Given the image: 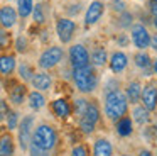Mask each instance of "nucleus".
<instances>
[{
  "label": "nucleus",
  "mask_w": 157,
  "mask_h": 156,
  "mask_svg": "<svg viewBox=\"0 0 157 156\" xmlns=\"http://www.w3.org/2000/svg\"><path fill=\"white\" fill-rule=\"evenodd\" d=\"M128 102L122 90H108L105 95V115L110 121L117 122L127 114Z\"/></svg>",
  "instance_id": "nucleus-1"
},
{
  "label": "nucleus",
  "mask_w": 157,
  "mask_h": 156,
  "mask_svg": "<svg viewBox=\"0 0 157 156\" xmlns=\"http://www.w3.org/2000/svg\"><path fill=\"white\" fill-rule=\"evenodd\" d=\"M73 81L81 93H91L98 85L96 73L90 64L81 68H73Z\"/></svg>",
  "instance_id": "nucleus-2"
},
{
  "label": "nucleus",
  "mask_w": 157,
  "mask_h": 156,
  "mask_svg": "<svg viewBox=\"0 0 157 156\" xmlns=\"http://www.w3.org/2000/svg\"><path fill=\"white\" fill-rule=\"evenodd\" d=\"M56 141H58V136H56V131L52 125L49 124H41L34 129L32 132V142H34L37 148L44 149V151H51L56 146Z\"/></svg>",
  "instance_id": "nucleus-3"
},
{
  "label": "nucleus",
  "mask_w": 157,
  "mask_h": 156,
  "mask_svg": "<svg viewBox=\"0 0 157 156\" xmlns=\"http://www.w3.org/2000/svg\"><path fill=\"white\" fill-rule=\"evenodd\" d=\"M63 56H64V53H63V47L59 46H51L48 47L46 51H42V54L39 56V68L41 70H51V68H54L56 64L61 63Z\"/></svg>",
  "instance_id": "nucleus-4"
},
{
  "label": "nucleus",
  "mask_w": 157,
  "mask_h": 156,
  "mask_svg": "<svg viewBox=\"0 0 157 156\" xmlns=\"http://www.w3.org/2000/svg\"><path fill=\"white\" fill-rule=\"evenodd\" d=\"M32 125H34V117L32 115H25L21 122H19V142H21L22 149H27L32 141Z\"/></svg>",
  "instance_id": "nucleus-5"
},
{
  "label": "nucleus",
  "mask_w": 157,
  "mask_h": 156,
  "mask_svg": "<svg viewBox=\"0 0 157 156\" xmlns=\"http://www.w3.org/2000/svg\"><path fill=\"white\" fill-rule=\"evenodd\" d=\"M75 31H76L75 20L66 19V17L58 19V22H56V32H58V37L61 43H69L73 39V36H75Z\"/></svg>",
  "instance_id": "nucleus-6"
},
{
  "label": "nucleus",
  "mask_w": 157,
  "mask_h": 156,
  "mask_svg": "<svg viewBox=\"0 0 157 156\" xmlns=\"http://www.w3.org/2000/svg\"><path fill=\"white\" fill-rule=\"evenodd\" d=\"M69 61L73 68H81L90 64V54L83 44H73L69 47Z\"/></svg>",
  "instance_id": "nucleus-7"
},
{
  "label": "nucleus",
  "mask_w": 157,
  "mask_h": 156,
  "mask_svg": "<svg viewBox=\"0 0 157 156\" xmlns=\"http://www.w3.org/2000/svg\"><path fill=\"white\" fill-rule=\"evenodd\" d=\"M132 41L140 51H144L145 47L150 46V34L142 24H137L132 27Z\"/></svg>",
  "instance_id": "nucleus-8"
},
{
  "label": "nucleus",
  "mask_w": 157,
  "mask_h": 156,
  "mask_svg": "<svg viewBox=\"0 0 157 156\" xmlns=\"http://www.w3.org/2000/svg\"><path fill=\"white\" fill-rule=\"evenodd\" d=\"M140 102H142V107H145L149 112L155 110V109H157V88L154 87V85L142 87Z\"/></svg>",
  "instance_id": "nucleus-9"
},
{
  "label": "nucleus",
  "mask_w": 157,
  "mask_h": 156,
  "mask_svg": "<svg viewBox=\"0 0 157 156\" xmlns=\"http://www.w3.org/2000/svg\"><path fill=\"white\" fill-rule=\"evenodd\" d=\"M103 10H105L103 2H100V0L91 2L90 7L86 9V14H85V24L86 26H93V24H96L100 20V17L103 15Z\"/></svg>",
  "instance_id": "nucleus-10"
},
{
  "label": "nucleus",
  "mask_w": 157,
  "mask_h": 156,
  "mask_svg": "<svg viewBox=\"0 0 157 156\" xmlns=\"http://www.w3.org/2000/svg\"><path fill=\"white\" fill-rule=\"evenodd\" d=\"M17 22V10L10 5L0 7V27L4 29H10Z\"/></svg>",
  "instance_id": "nucleus-11"
},
{
  "label": "nucleus",
  "mask_w": 157,
  "mask_h": 156,
  "mask_svg": "<svg viewBox=\"0 0 157 156\" xmlns=\"http://www.w3.org/2000/svg\"><path fill=\"white\" fill-rule=\"evenodd\" d=\"M31 83H32V87H34L37 92H46V90H49V88H51L52 78H51V75H48L46 71H39V73L32 75Z\"/></svg>",
  "instance_id": "nucleus-12"
},
{
  "label": "nucleus",
  "mask_w": 157,
  "mask_h": 156,
  "mask_svg": "<svg viewBox=\"0 0 157 156\" xmlns=\"http://www.w3.org/2000/svg\"><path fill=\"white\" fill-rule=\"evenodd\" d=\"M127 64H128V58H127V54L122 53V51L113 53L112 58H110V68H112L113 73H122L127 68Z\"/></svg>",
  "instance_id": "nucleus-13"
},
{
  "label": "nucleus",
  "mask_w": 157,
  "mask_h": 156,
  "mask_svg": "<svg viewBox=\"0 0 157 156\" xmlns=\"http://www.w3.org/2000/svg\"><path fill=\"white\" fill-rule=\"evenodd\" d=\"M51 109L54 112V115H58L59 119H68L71 115V105H69L68 100L64 98H58L51 104Z\"/></svg>",
  "instance_id": "nucleus-14"
},
{
  "label": "nucleus",
  "mask_w": 157,
  "mask_h": 156,
  "mask_svg": "<svg viewBox=\"0 0 157 156\" xmlns=\"http://www.w3.org/2000/svg\"><path fill=\"white\" fill-rule=\"evenodd\" d=\"M140 95H142V85L139 81H130L125 88V97H127V102L130 104H137L140 102Z\"/></svg>",
  "instance_id": "nucleus-15"
},
{
  "label": "nucleus",
  "mask_w": 157,
  "mask_h": 156,
  "mask_svg": "<svg viewBox=\"0 0 157 156\" xmlns=\"http://www.w3.org/2000/svg\"><path fill=\"white\" fill-rule=\"evenodd\" d=\"M25 95H27V90H25V87L21 83L12 85V88L9 90V98H10V102L14 105H21L22 102H24Z\"/></svg>",
  "instance_id": "nucleus-16"
},
{
  "label": "nucleus",
  "mask_w": 157,
  "mask_h": 156,
  "mask_svg": "<svg viewBox=\"0 0 157 156\" xmlns=\"http://www.w3.org/2000/svg\"><path fill=\"white\" fill-rule=\"evenodd\" d=\"M14 154V138L10 132L0 136V156H12Z\"/></svg>",
  "instance_id": "nucleus-17"
},
{
  "label": "nucleus",
  "mask_w": 157,
  "mask_h": 156,
  "mask_svg": "<svg viewBox=\"0 0 157 156\" xmlns=\"http://www.w3.org/2000/svg\"><path fill=\"white\" fill-rule=\"evenodd\" d=\"M117 132H118L122 138H127V136L132 134V132H133V121H132V117L123 115L122 119H118V121H117Z\"/></svg>",
  "instance_id": "nucleus-18"
},
{
  "label": "nucleus",
  "mask_w": 157,
  "mask_h": 156,
  "mask_svg": "<svg viewBox=\"0 0 157 156\" xmlns=\"http://www.w3.org/2000/svg\"><path fill=\"white\" fill-rule=\"evenodd\" d=\"M17 66L15 63V58L12 54H2L0 56V73L2 75H12Z\"/></svg>",
  "instance_id": "nucleus-19"
},
{
  "label": "nucleus",
  "mask_w": 157,
  "mask_h": 156,
  "mask_svg": "<svg viewBox=\"0 0 157 156\" xmlns=\"http://www.w3.org/2000/svg\"><path fill=\"white\" fill-rule=\"evenodd\" d=\"M93 154L95 156H112L113 148L108 139H96L95 148H93Z\"/></svg>",
  "instance_id": "nucleus-20"
},
{
  "label": "nucleus",
  "mask_w": 157,
  "mask_h": 156,
  "mask_svg": "<svg viewBox=\"0 0 157 156\" xmlns=\"http://www.w3.org/2000/svg\"><path fill=\"white\" fill-rule=\"evenodd\" d=\"M150 119V112L147 110L145 107H142V105H135L132 110V121H135L137 124H147Z\"/></svg>",
  "instance_id": "nucleus-21"
},
{
  "label": "nucleus",
  "mask_w": 157,
  "mask_h": 156,
  "mask_svg": "<svg viewBox=\"0 0 157 156\" xmlns=\"http://www.w3.org/2000/svg\"><path fill=\"white\" fill-rule=\"evenodd\" d=\"M27 100H29V107L34 109V110H41V109L46 105L44 95H42L41 92H37V90L31 92V93L27 95Z\"/></svg>",
  "instance_id": "nucleus-22"
},
{
  "label": "nucleus",
  "mask_w": 157,
  "mask_h": 156,
  "mask_svg": "<svg viewBox=\"0 0 157 156\" xmlns=\"http://www.w3.org/2000/svg\"><path fill=\"white\" fill-rule=\"evenodd\" d=\"M79 119H85V121H88V122H91V124L96 125V122H98V119H100V109L96 107V104H91V102H90L86 110H85V114Z\"/></svg>",
  "instance_id": "nucleus-23"
},
{
  "label": "nucleus",
  "mask_w": 157,
  "mask_h": 156,
  "mask_svg": "<svg viewBox=\"0 0 157 156\" xmlns=\"http://www.w3.org/2000/svg\"><path fill=\"white\" fill-rule=\"evenodd\" d=\"M32 9H34V0H17V14L22 19L31 15Z\"/></svg>",
  "instance_id": "nucleus-24"
},
{
  "label": "nucleus",
  "mask_w": 157,
  "mask_h": 156,
  "mask_svg": "<svg viewBox=\"0 0 157 156\" xmlns=\"http://www.w3.org/2000/svg\"><path fill=\"white\" fill-rule=\"evenodd\" d=\"M106 61H108V56H106V51L103 47H96L91 53V63L95 66H103Z\"/></svg>",
  "instance_id": "nucleus-25"
},
{
  "label": "nucleus",
  "mask_w": 157,
  "mask_h": 156,
  "mask_svg": "<svg viewBox=\"0 0 157 156\" xmlns=\"http://www.w3.org/2000/svg\"><path fill=\"white\" fill-rule=\"evenodd\" d=\"M135 64L137 68H142V70H147V68L150 66V56L145 53V51H139V53L135 54Z\"/></svg>",
  "instance_id": "nucleus-26"
},
{
  "label": "nucleus",
  "mask_w": 157,
  "mask_h": 156,
  "mask_svg": "<svg viewBox=\"0 0 157 156\" xmlns=\"http://www.w3.org/2000/svg\"><path fill=\"white\" fill-rule=\"evenodd\" d=\"M19 75H21V78L24 81H31L34 71H32V68L29 66L27 63H21V64H19Z\"/></svg>",
  "instance_id": "nucleus-27"
},
{
  "label": "nucleus",
  "mask_w": 157,
  "mask_h": 156,
  "mask_svg": "<svg viewBox=\"0 0 157 156\" xmlns=\"http://www.w3.org/2000/svg\"><path fill=\"white\" fill-rule=\"evenodd\" d=\"M32 15H34V20H36L37 24H44V22H46L44 7H42V3H37V5H34V9H32Z\"/></svg>",
  "instance_id": "nucleus-28"
},
{
  "label": "nucleus",
  "mask_w": 157,
  "mask_h": 156,
  "mask_svg": "<svg viewBox=\"0 0 157 156\" xmlns=\"http://www.w3.org/2000/svg\"><path fill=\"white\" fill-rule=\"evenodd\" d=\"M9 46H10V34L4 27H0V49H7Z\"/></svg>",
  "instance_id": "nucleus-29"
},
{
  "label": "nucleus",
  "mask_w": 157,
  "mask_h": 156,
  "mask_svg": "<svg viewBox=\"0 0 157 156\" xmlns=\"http://www.w3.org/2000/svg\"><path fill=\"white\" fill-rule=\"evenodd\" d=\"M88 104H90V102L85 100V98H78V100H75V112L79 115V117L85 114V110H86V107H88Z\"/></svg>",
  "instance_id": "nucleus-30"
},
{
  "label": "nucleus",
  "mask_w": 157,
  "mask_h": 156,
  "mask_svg": "<svg viewBox=\"0 0 157 156\" xmlns=\"http://www.w3.org/2000/svg\"><path fill=\"white\" fill-rule=\"evenodd\" d=\"M7 125H9V129H15L17 127V124H19V115L15 114V112H12V110H9V114H7Z\"/></svg>",
  "instance_id": "nucleus-31"
},
{
  "label": "nucleus",
  "mask_w": 157,
  "mask_h": 156,
  "mask_svg": "<svg viewBox=\"0 0 157 156\" xmlns=\"http://www.w3.org/2000/svg\"><path fill=\"white\" fill-rule=\"evenodd\" d=\"M79 127H81V131L85 132V134H91V132L95 131V124L85 121V119H79Z\"/></svg>",
  "instance_id": "nucleus-32"
},
{
  "label": "nucleus",
  "mask_w": 157,
  "mask_h": 156,
  "mask_svg": "<svg viewBox=\"0 0 157 156\" xmlns=\"http://www.w3.org/2000/svg\"><path fill=\"white\" fill-rule=\"evenodd\" d=\"M29 153H31V156H48V151H44V149L37 148V146L34 144V142L31 141V144H29Z\"/></svg>",
  "instance_id": "nucleus-33"
},
{
  "label": "nucleus",
  "mask_w": 157,
  "mask_h": 156,
  "mask_svg": "<svg viewBox=\"0 0 157 156\" xmlns=\"http://www.w3.org/2000/svg\"><path fill=\"white\" fill-rule=\"evenodd\" d=\"M15 49H17L19 53H24V51L27 49V39H25L24 36L17 37V41H15Z\"/></svg>",
  "instance_id": "nucleus-34"
},
{
  "label": "nucleus",
  "mask_w": 157,
  "mask_h": 156,
  "mask_svg": "<svg viewBox=\"0 0 157 156\" xmlns=\"http://www.w3.org/2000/svg\"><path fill=\"white\" fill-rule=\"evenodd\" d=\"M71 156H88V151H86V148H85V146L78 144V146H75V148H73Z\"/></svg>",
  "instance_id": "nucleus-35"
},
{
  "label": "nucleus",
  "mask_w": 157,
  "mask_h": 156,
  "mask_svg": "<svg viewBox=\"0 0 157 156\" xmlns=\"http://www.w3.org/2000/svg\"><path fill=\"white\" fill-rule=\"evenodd\" d=\"M7 114H9V105H7V102L0 100V121L7 117Z\"/></svg>",
  "instance_id": "nucleus-36"
},
{
  "label": "nucleus",
  "mask_w": 157,
  "mask_h": 156,
  "mask_svg": "<svg viewBox=\"0 0 157 156\" xmlns=\"http://www.w3.org/2000/svg\"><path fill=\"white\" fill-rule=\"evenodd\" d=\"M112 7H113V10H117V12H123V10H125V3L123 2H113L112 3Z\"/></svg>",
  "instance_id": "nucleus-37"
},
{
  "label": "nucleus",
  "mask_w": 157,
  "mask_h": 156,
  "mask_svg": "<svg viewBox=\"0 0 157 156\" xmlns=\"http://www.w3.org/2000/svg\"><path fill=\"white\" fill-rule=\"evenodd\" d=\"M149 9L154 15H157V0H150L149 2Z\"/></svg>",
  "instance_id": "nucleus-38"
},
{
  "label": "nucleus",
  "mask_w": 157,
  "mask_h": 156,
  "mask_svg": "<svg viewBox=\"0 0 157 156\" xmlns=\"http://www.w3.org/2000/svg\"><path fill=\"white\" fill-rule=\"evenodd\" d=\"M150 46H152V49L157 51V36H150Z\"/></svg>",
  "instance_id": "nucleus-39"
},
{
  "label": "nucleus",
  "mask_w": 157,
  "mask_h": 156,
  "mask_svg": "<svg viewBox=\"0 0 157 156\" xmlns=\"http://www.w3.org/2000/svg\"><path fill=\"white\" fill-rule=\"evenodd\" d=\"M139 156H154V154H152V153L149 151V149H140Z\"/></svg>",
  "instance_id": "nucleus-40"
},
{
  "label": "nucleus",
  "mask_w": 157,
  "mask_h": 156,
  "mask_svg": "<svg viewBox=\"0 0 157 156\" xmlns=\"http://www.w3.org/2000/svg\"><path fill=\"white\" fill-rule=\"evenodd\" d=\"M154 27L157 29V15H154Z\"/></svg>",
  "instance_id": "nucleus-41"
},
{
  "label": "nucleus",
  "mask_w": 157,
  "mask_h": 156,
  "mask_svg": "<svg viewBox=\"0 0 157 156\" xmlns=\"http://www.w3.org/2000/svg\"><path fill=\"white\" fill-rule=\"evenodd\" d=\"M154 71H155V75H157V60L154 61Z\"/></svg>",
  "instance_id": "nucleus-42"
},
{
  "label": "nucleus",
  "mask_w": 157,
  "mask_h": 156,
  "mask_svg": "<svg viewBox=\"0 0 157 156\" xmlns=\"http://www.w3.org/2000/svg\"><path fill=\"white\" fill-rule=\"evenodd\" d=\"M122 156H132V154H122Z\"/></svg>",
  "instance_id": "nucleus-43"
},
{
  "label": "nucleus",
  "mask_w": 157,
  "mask_h": 156,
  "mask_svg": "<svg viewBox=\"0 0 157 156\" xmlns=\"http://www.w3.org/2000/svg\"><path fill=\"white\" fill-rule=\"evenodd\" d=\"M9 2H10V0H9Z\"/></svg>",
  "instance_id": "nucleus-44"
}]
</instances>
